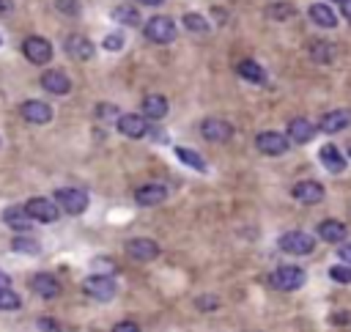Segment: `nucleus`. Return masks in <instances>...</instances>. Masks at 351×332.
Masks as SVG:
<instances>
[{
    "label": "nucleus",
    "instance_id": "nucleus-32",
    "mask_svg": "<svg viewBox=\"0 0 351 332\" xmlns=\"http://www.w3.org/2000/svg\"><path fill=\"white\" fill-rule=\"evenodd\" d=\"M11 247L19 250V252H38V244L30 241V239H22V236H16V239L11 241Z\"/></svg>",
    "mask_w": 351,
    "mask_h": 332
},
{
    "label": "nucleus",
    "instance_id": "nucleus-4",
    "mask_svg": "<svg viewBox=\"0 0 351 332\" xmlns=\"http://www.w3.org/2000/svg\"><path fill=\"white\" fill-rule=\"evenodd\" d=\"M302 283H304V269L291 266V263L277 266L274 274H271V285H274L277 291H296Z\"/></svg>",
    "mask_w": 351,
    "mask_h": 332
},
{
    "label": "nucleus",
    "instance_id": "nucleus-17",
    "mask_svg": "<svg viewBox=\"0 0 351 332\" xmlns=\"http://www.w3.org/2000/svg\"><path fill=\"white\" fill-rule=\"evenodd\" d=\"M318 159H321V165L329 170V173H340L343 167H346V156H343V151L337 148V145H324L321 151H318Z\"/></svg>",
    "mask_w": 351,
    "mask_h": 332
},
{
    "label": "nucleus",
    "instance_id": "nucleus-13",
    "mask_svg": "<svg viewBox=\"0 0 351 332\" xmlns=\"http://www.w3.org/2000/svg\"><path fill=\"white\" fill-rule=\"evenodd\" d=\"M63 47H66V52H69L71 58H77V60H88V58H93V52H96L93 41H90V38H85V36H80V33L66 36Z\"/></svg>",
    "mask_w": 351,
    "mask_h": 332
},
{
    "label": "nucleus",
    "instance_id": "nucleus-28",
    "mask_svg": "<svg viewBox=\"0 0 351 332\" xmlns=\"http://www.w3.org/2000/svg\"><path fill=\"white\" fill-rule=\"evenodd\" d=\"M184 27L192 33H208V19H203L200 14H184Z\"/></svg>",
    "mask_w": 351,
    "mask_h": 332
},
{
    "label": "nucleus",
    "instance_id": "nucleus-42",
    "mask_svg": "<svg viewBox=\"0 0 351 332\" xmlns=\"http://www.w3.org/2000/svg\"><path fill=\"white\" fill-rule=\"evenodd\" d=\"M0 288H11V277L3 269H0Z\"/></svg>",
    "mask_w": 351,
    "mask_h": 332
},
{
    "label": "nucleus",
    "instance_id": "nucleus-34",
    "mask_svg": "<svg viewBox=\"0 0 351 332\" xmlns=\"http://www.w3.org/2000/svg\"><path fill=\"white\" fill-rule=\"evenodd\" d=\"M121 47H123V36H121V33H110V36L104 38V49L115 52V49H121Z\"/></svg>",
    "mask_w": 351,
    "mask_h": 332
},
{
    "label": "nucleus",
    "instance_id": "nucleus-9",
    "mask_svg": "<svg viewBox=\"0 0 351 332\" xmlns=\"http://www.w3.org/2000/svg\"><path fill=\"white\" fill-rule=\"evenodd\" d=\"M126 255L129 258H134V261H154L156 255H159V244L154 241V239H129L126 241Z\"/></svg>",
    "mask_w": 351,
    "mask_h": 332
},
{
    "label": "nucleus",
    "instance_id": "nucleus-20",
    "mask_svg": "<svg viewBox=\"0 0 351 332\" xmlns=\"http://www.w3.org/2000/svg\"><path fill=\"white\" fill-rule=\"evenodd\" d=\"M167 110H170V104H167V99L159 96V93H148V96L143 99V112H145V118L159 121V118L167 115Z\"/></svg>",
    "mask_w": 351,
    "mask_h": 332
},
{
    "label": "nucleus",
    "instance_id": "nucleus-25",
    "mask_svg": "<svg viewBox=\"0 0 351 332\" xmlns=\"http://www.w3.org/2000/svg\"><path fill=\"white\" fill-rule=\"evenodd\" d=\"M236 71H239V77L241 80H247V82H255V85H261V82H266V71L255 63V60H241L239 66H236Z\"/></svg>",
    "mask_w": 351,
    "mask_h": 332
},
{
    "label": "nucleus",
    "instance_id": "nucleus-21",
    "mask_svg": "<svg viewBox=\"0 0 351 332\" xmlns=\"http://www.w3.org/2000/svg\"><path fill=\"white\" fill-rule=\"evenodd\" d=\"M3 220H5L8 228H14V230H30V228H33V217L25 211V206H22V209H19V206L5 209V211H3Z\"/></svg>",
    "mask_w": 351,
    "mask_h": 332
},
{
    "label": "nucleus",
    "instance_id": "nucleus-26",
    "mask_svg": "<svg viewBox=\"0 0 351 332\" xmlns=\"http://www.w3.org/2000/svg\"><path fill=\"white\" fill-rule=\"evenodd\" d=\"M335 55H337V49H335V44H329V41H313V44H310V58L318 60V63H332Z\"/></svg>",
    "mask_w": 351,
    "mask_h": 332
},
{
    "label": "nucleus",
    "instance_id": "nucleus-33",
    "mask_svg": "<svg viewBox=\"0 0 351 332\" xmlns=\"http://www.w3.org/2000/svg\"><path fill=\"white\" fill-rule=\"evenodd\" d=\"M329 277L335 283H351V269L348 266H332L329 269Z\"/></svg>",
    "mask_w": 351,
    "mask_h": 332
},
{
    "label": "nucleus",
    "instance_id": "nucleus-23",
    "mask_svg": "<svg viewBox=\"0 0 351 332\" xmlns=\"http://www.w3.org/2000/svg\"><path fill=\"white\" fill-rule=\"evenodd\" d=\"M346 225L343 222H337V220H324V222H318V236L324 239V241H335V244H340L343 239H346Z\"/></svg>",
    "mask_w": 351,
    "mask_h": 332
},
{
    "label": "nucleus",
    "instance_id": "nucleus-15",
    "mask_svg": "<svg viewBox=\"0 0 351 332\" xmlns=\"http://www.w3.org/2000/svg\"><path fill=\"white\" fill-rule=\"evenodd\" d=\"M291 195H293L299 203L313 206V203H321V200H324V187H321L318 181H299V184L291 189Z\"/></svg>",
    "mask_w": 351,
    "mask_h": 332
},
{
    "label": "nucleus",
    "instance_id": "nucleus-27",
    "mask_svg": "<svg viewBox=\"0 0 351 332\" xmlns=\"http://www.w3.org/2000/svg\"><path fill=\"white\" fill-rule=\"evenodd\" d=\"M176 154H178V159L184 162V165H189V167H195V170H206V162H203V156L197 154V151H192V148H176Z\"/></svg>",
    "mask_w": 351,
    "mask_h": 332
},
{
    "label": "nucleus",
    "instance_id": "nucleus-41",
    "mask_svg": "<svg viewBox=\"0 0 351 332\" xmlns=\"http://www.w3.org/2000/svg\"><path fill=\"white\" fill-rule=\"evenodd\" d=\"M340 11H343V16L351 22V0H343V3H340Z\"/></svg>",
    "mask_w": 351,
    "mask_h": 332
},
{
    "label": "nucleus",
    "instance_id": "nucleus-22",
    "mask_svg": "<svg viewBox=\"0 0 351 332\" xmlns=\"http://www.w3.org/2000/svg\"><path fill=\"white\" fill-rule=\"evenodd\" d=\"M313 134H315V126H313L307 118H293V121H288V134H285V137H291V140H296V143H307Z\"/></svg>",
    "mask_w": 351,
    "mask_h": 332
},
{
    "label": "nucleus",
    "instance_id": "nucleus-24",
    "mask_svg": "<svg viewBox=\"0 0 351 332\" xmlns=\"http://www.w3.org/2000/svg\"><path fill=\"white\" fill-rule=\"evenodd\" d=\"M310 19H313L318 27H335V25H337L335 11H332L329 5H324V3H313V5H310Z\"/></svg>",
    "mask_w": 351,
    "mask_h": 332
},
{
    "label": "nucleus",
    "instance_id": "nucleus-14",
    "mask_svg": "<svg viewBox=\"0 0 351 332\" xmlns=\"http://www.w3.org/2000/svg\"><path fill=\"white\" fill-rule=\"evenodd\" d=\"M19 112H22V118L30 121V123H49V121H52V107H49L47 102H38V99L25 102V104L19 107Z\"/></svg>",
    "mask_w": 351,
    "mask_h": 332
},
{
    "label": "nucleus",
    "instance_id": "nucleus-35",
    "mask_svg": "<svg viewBox=\"0 0 351 332\" xmlns=\"http://www.w3.org/2000/svg\"><path fill=\"white\" fill-rule=\"evenodd\" d=\"M55 5H58L63 14H69V16H74V14L80 11V3H77V0H58Z\"/></svg>",
    "mask_w": 351,
    "mask_h": 332
},
{
    "label": "nucleus",
    "instance_id": "nucleus-1",
    "mask_svg": "<svg viewBox=\"0 0 351 332\" xmlns=\"http://www.w3.org/2000/svg\"><path fill=\"white\" fill-rule=\"evenodd\" d=\"M52 200H55L58 209H63L66 214H82V211L88 209V192H85V189H77V187L55 189Z\"/></svg>",
    "mask_w": 351,
    "mask_h": 332
},
{
    "label": "nucleus",
    "instance_id": "nucleus-11",
    "mask_svg": "<svg viewBox=\"0 0 351 332\" xmlns=\"http://www.w3.org/2000/svg\"><path fill=\"white\" fill-rule=\"evenodd\" d=\"M200 134H203L206 140H211V143H225V140H230L233 126H230L228 121H222V118H206V121L200 123Z\"/></svg>",
    "mask_w": 351,
    "mask_h": 332
},
{
    "label": "nucleus",
    "instance_id": "nucleus-37",
    "mask_svg": "<svg viewBox=\"0 0 351 332\" xmlns=\"http://www.w3.org/2000/svg\"><path fill=\"white\" fill-rule=\"evenodd\" d=\"M96 115H101V118H112V115H121L115 107H110V104H99L96 107Z\"/></svg>",
    "mask_w": 351,
    "mask_h": 332
},
{
    "label": "nucleus",
    "instance_id": "nucleus-6",
    "mask_svg": "<svg viewBox=\"0 0 351 332\" xmlns=\"http://www.w3.org/2000/svg\"><path fill=\"white\" fill-rule=\"evenodd\" d=\"M25 211L33 217V222H55L58 214H60L58 203L49 200V198H30L25 203Z\"/></svg>",
    "mask_w": 351,
    "mask_h": 332
},
{
    "label": "nucleus",
    "instance_id": "nucleus-5",
    "mask_svg": "<svg viewBox=\"0 0 351 332\" xmlns=\"http://www.w3.org/2000/svg\"><path fill=\"white\" fill-rule=\"evenodd\" d=\"M280 247L285 252H291V255H307V252H313L315 239L310 233H304V230H288V233L280 236Z\"/></svg>",
    "mask_w": 351,
    "mask_h": 332
},
{
    "label": "nucleus",
    "instance_id": "nucleus-39",
    "mask_svg": "<svg viewBox=\"0 0 351 332\" xmlns=\"http://www.w3.org/2000/svg\"><path fill=\"white\" fill-rule=\"evenodd\" d=\"M38 327H41V329H47V332H58V329H60V324H58V321H49V318H41V321H38Z\"/></svg>",
    "mask_w": 351,
    "mask_h": 332
},
{
    "label": "nucleus",
    "instance_id": "nucleus-19",
    "mask_svg": "<svg viewBox=\"0 0 351 332\" xmlns=\"http://www.w3.org/2000/svg\"><path fill=\"white\" fill-rule=\"evenodd\" d=\"M33 291H36L41 299H55V296L60 294V283H58L52 274L41 272V274L33 277Z\"/></svg>",
    "mask_w": 351,
    "mask_h": 332
},
{
    "label": "nucleus",
    "instance_id": "nucleus-7",
    "mask_svg": "<svg viewBox=\"0 0 351 332\" xmlns=\"http://www.w3.org/2000/svg\"><path fill=\"white\" fill-rule=\"evenodd\" d=\"M22 52H25V58H27L30 63L44 66V63H49V58H52V44H49L47 38H41V36H30V38H25V44H22Z\"/></svg>",
    "mask_w": 351,
    "mask_h": 332
},
{
    "label": "nucleus",
    "instance_id": "nucleus-18",
    "mask_svg": "<svg viewBox=\"0 0 351 332\" xmlns=\"http://www.w3.org/2000/svg\"><path fill=\"white\" fill-rule=\"evenodd\" d=\"M167 198V189L162 187V184H143L137 192H134V200L140 203V206H156V203H162Z\"/></svg>",
    "mask_w": 351,
    "mask_h": 332
},
{
    "label": "nucleus",
    "instance_id": "nucleus-8",
    "mask_svg": "<svg viewBox=\"0 0 351 332\" xmlns=\"http://www.w3.org/2000/svg\"><path fill=\"white\" fill-rule=\"evenodd\" d=\"M255 145H258V151L266 154V156H280V154L288 151V137L280 134V132H261V134L255 137Z\"/></svg>",
    "mask_w": 351,
    "mask_h": 332
},
{
    "label": "nucleus",
    "instance_id": "nucleus-31",
    "mask_svg": "<svg viewBox=\"0 0 351 332\" xmlns=\"http://www.w3.org/2000/svg\"><path fill=\"white\" fill-rule=\"evenodd\" d=\"M293 14V5L291 3H274L271 8H269V16L271 19H288Z\"/></svg>",
    "mask_w": 351,
    "mask_h": 332
},
{
    "label": "nucleus",
    "instance_id": "nucleus-30",
    "mask_svg": "<svg viewBox=\"0 0 351 332\" xmlns=\"http://www.w3.org/2000/svg\"><path fill=\"white\" fill-rule=\"evenodd\" d=\"M112 16H115L118 22H126V25H137V22H140V16H137V11H134L132 5H121V8H115Z\"/></svg>",
    "mask_w": 351,
    "mask_h": 332
},
{
    "label": "nucleus",
    "instance_id": "nucleus-44",
    "mask_svg": "<svg viewBox=\"0 0 351 332\" xmlns=\"http://www.w3.org/2000/svg\"><path fill=\"white\" fill-rule=\"evenodd\" d=\"M335 3H343V0H335Z\"/></svg>",
    "mask_w": 351,
    "mask_h": 332
},
{
    "label": "nucleus",
    "instance_id": "nucleus-2",
    "mask_svg": "<svg viewBox=\"0 0 351 332\" xmlns=\"http://www.w3.org/2000/svg\"><path fill=\"white\" fill-rule=\"evenodd\" d=\"M82 291H85L90 299L110 302V299L115 296V280H112V277H107V274H90V277H85Z\"/></svg>",
    "mask_w": 351,
    "mask_h": 332
},
{
    "label": "nucleus",
    "instance_id": "nucleus-36",
    "mask_svg": "<svg viewBox=\"0 0 351 332\" xmlns=\"http://www.w3.org/2000/svg\"><path fill=\"white\" fill-rule=\"evenodd\" d=\"M112 332H140V327H137L134 321H118V324L112 327Z\"/></svg>",
    "mask_w": 351,
    "mask_h": 332
},
{
    "label": "nucleus",
    "instance_id": "nucleus-40",
    "mask_svg": "<svg viewBox=\"0 0 351 332\" xmlns=\"http://www.w3.org/2000/svg\"><path fill=\"white\" fill-rule=\"evenodd\" d=\"M14 11V3L11 0H0V16H8Z\"/></svg>",
    "mask_w": 351,
    "mask_h": 332
},
{
    "label": "nucleus",
    "instance_id": "nucleus-43",
    "mask_svg": "<svg viewBox=\"0 0 351 332\" xmlns=\"http://www.w3.org/2000/svg\"><path fill=\"white\" fill-rule=\"evenodd\" d=\"M137 3H143V5H159L162 0H137Z\"/></svg>",
    "mask_w": 351,
    "mask_h": 332
},
{
    "label": "nucleus",
    "instance_id": "nucleus-38",
    "mask_svg": "<svg viewBox=\"0 0 351 332\" xmlns=\"http://www.w3.org/2000/svg\"><path fill=\"white\" fill-rule=\"evenodd\" d=\"M337 255H340V261L351 263V241H348V244H340V247H337Z\"/></svg>",
    "mask_w": 351,
    "mask_h": 332
},
{
    "label": "nucleus",
    "instance_id": "nucleus-10",
    "mask_svg": "<svg viewBox=\"0 0 351 332\" xmlns=\"http://www.w3.org/2000/svg\"><path fill=\"white\" fill-rule=\"evenodd\" d=\"M115 126H118V132L123 134V137H143V134H148V123H145V118L143 115H134V112H123V115H118V121H115Z\"/></svg>",
    "mask_w": 351,
    "mask_h": 332
},
{
    "label": "nucleus",
    "instance_id": "nucleus-3",
    "mask_svg": "<svg viewBox=\"0 0 351 332\" xmlns=\"http://www.w3.org/2000/svg\"><path fill=\"white\" fill-rule=\"evenodd\" d=\"M143 30L154 44H170L176 38V25L170 16H151Z\"/></svg>",
    "mask_w": 351,
    "mask_h": 332
},
{
    "label": "nucleus",
    "instance_id": "nucleus-29",
    "mask_svg": "<svg viewBox=\"0 0 351 332\" xmlns=\"http://www.w3.org/2000/svg\"><path fill=\"white\" fill-rule=\"evenodd\" d=\"M22 299L11 291V288H0V310H19Z\"/></svg>",
    "mask_w": 351,
    "mask_h": 332
},
{
    "label": "nucleus",
    "instance_id": "nucleus-12",
    "mask_svg": "<svg viewBox=\"0 0 351 332\" xmlns=\"http://www.w3.org/2000/svg\"><path fill=\"white\" fill-rule=\"evenodd\" d=\"M41 88L47 93H55V96H66L71 91V80L66 77V71L60 69H52V71H44L41 74Z\"/></svg>",
    "mask_w": 351,
    "mask_h": 332
},
{
    "label": "nucleus",
    "instance_id": "nucleus-16",
    "mask_svg": "<svg viewBox=\"0 0 351 332\" xmlns=\"http://www.w3.org/2000/svg\"><path fill=\"white\" fill-rule=\"evenodd\" d=\"M351 123V112L348 110H332V112H324L318 118V129L326 132V134H335L340 129H346Z\"/></svg>",
    "mask_w": 351,
    "mask_h": 332
}]
</instances>
